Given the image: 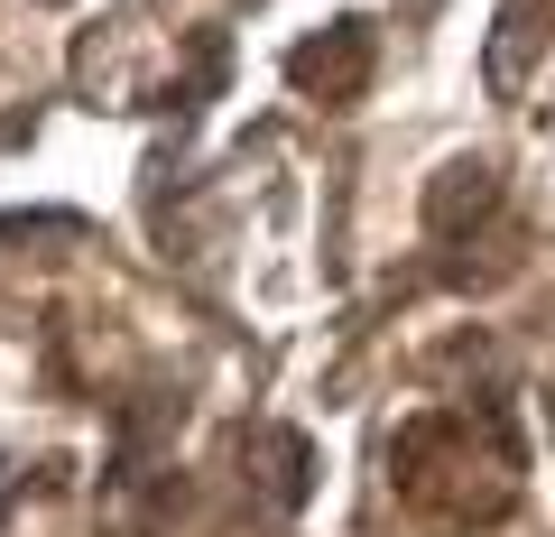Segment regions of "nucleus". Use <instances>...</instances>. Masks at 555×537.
<instances>
[{
  "instance_id": "1",
  "label": "nucleus",
  "mask_w": 555,
  "mask_h": 537,
  "mask_svg": "<svg viewBox=\"0 0 555 537\" xmlns=\"http://www.w3.org/2000/svg\"><path fill=\"white\" fill-rule=\"evenodd\" d=\"M398 482L416 500H454V510L491 519L518 482V455L500 426H473V418H416L408 445H398Z\"/></svg>"
},
{
  "instance_id": "2",
  "label": "nucleus",
  "mask_w": 555,
  "mask_h": 537,
  "mask_svg": "<svg viewBox=\"0 0 555 537\" xmlns=\"http://www.w3.org/2000/svg\"><path fill=\"white\" fill-rule=\"evenodd\" d=\"M361 65H371V28H324L315 47H297V56H287V75L306 84V93H352L361 84Z\"/></svg>"
}]
</instances>
